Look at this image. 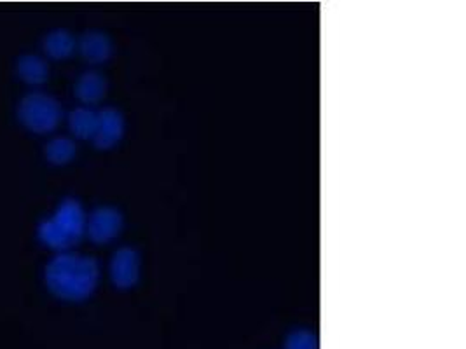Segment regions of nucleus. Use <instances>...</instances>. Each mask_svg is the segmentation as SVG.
<instances>
[{"instance_id":"obj_1","label":"nucleus","mask_w":466,"mask_h":349,"mask_svg":"<svg viewBox=\"0 0 466 349\" xmlns=\"http://www.w3.org/2000/svg\"><path fill=\"white\" fill-rule=\"evenodd\" d=\"M100 282V264L89 255L72 252L56 254L46 264L44 284L65 303H83L89 299Z\"/></svg>"},{"instance_id":"obj_2","label":"nucleus","mask_w":466,"mask_h":349,"mask_svg":"<svg viewBox=\"0 0 466 349\" xmlns=\"http://www.w3.org/2000/svg\"><path fill=\"white\" fill-rule=\"evenodd\" d=\"M16 115L26 130L35 135H49L60 126L64 119V109L53 95L32 91L20 100Z\"/></svg>"},{"instance_id":"obj_3","label":"nucleus","mask_w":466,"mask_h":349,"mask_svg":"<svg viewBox=\"0 0 466 349\" xmlns=\"http://www.w3.org/2000/svg\"><path fill=\"white\" fill-rule=\"evenodd\" d=\"M123 231V215L114 206H98L86 220V236L95 244H106Z\"/></svg>"},{"instance_id":"obj_4","label":"nucleus","mask_w":466,"mask_h":349,"mask_svg":"<svg viewBox=\"0 0 466 349\" xmlns=\"http://www.w3.org/2000/svg\"><path fill=\"white\" fill-rule=\"evenodd\" d=\"M140 269H142L140 254L131 246H123L116 250L110 259V265H108L110 282L119 290H131L140 280Z\"/></svg>"},{"instance_id":"obj_5","label":"nucleus","mask_w":466,"mask_h":349,"mask_svg":"<svg viewBox=\"0 0 466 349\" xmlns=\"http://www.w3.org/2000/svg\"><path fill=\"white\" fill-rule=\"evenodd\" d=\"M51 218L64 231L65 236L72 241V244H77L85 238L87 215L85 206L77 199L65 197Z\"/></svg>"},{"instance_id":"obj_6","label":"nucleus","mask_w":466,"mask_h":349,"mask_svg":"<svg viewBox=\"0 0 466 349\" xmlns=\"http://www.w3.org/2000/svg\"><path fill=\"white\" fill-rule=\"evenodd\" d=\"M125 117L114 107H104L98 110V125L93 136V145L98 151L114 149L125 136Z\"/></svg>"},{"instance_id":"obj_7","label":"nucleus","mask_w":466,"mask_h":349,"mask_svg":"<svg viewBox=\"0 0 466 349\" xmlns=\"http://www.w3.org/2000/svg\"><path fill=\"white\" fill-rule=\"evenodd\" d=\"M77 51L81 53V56L85 58L87 64L102 65L112 58L114 44L104 32L89 30V32L83 34L81 39L77 41Z\"/></svg>"},{"instance_id":"obj_8","label":"nucleus","mask_w":466,"mask_h":349,"mask_svg":"<svg viewBox=\"0 0 466 349\" xmlns=\"http://www.w3.org/2000/svg\"><path fill=\"white\" fill-rule=\"evenodd\" d=\"M76 98L85 104V107L100 104L106 95V79L96 70H87L81 74L74 87Z\"/></svg>"},{"instance_id":"obj_9","label":"nucleus","mask_w":466,"mask_h":349,"mask_svg":"<svg viewBox=\"0 0 466 349\" xmlns=\"http://www.w3.org/2000/svg\"><path fill=\"white\" fill-rule=\"evenodd\" d=\"M43 49L51 60H66L77 51V41L68 30L58 28L44 37Z\"/></svg>"},{"instance_id":"obj_10","label":"nucleus","mask_w":466,"mask_h":349,"mask_svg":"<svg viewBox=\"0 0 466 349\" xmlns=\"http://www.w3.org/2000/svg\"><path fill=\"white\" fill-rule=\"evenodd\" d=\"M18 77L28 86H43L49 79V65L39 55H23L16 64Z\"/></svg>"},{"instance_id":"obj_11","label":"nucleus","mask_w":466,"mask_h":349,"mask_svg":"<svg viewBox=\"0 0 466 349\" xmlns=\"http://www.w3.org/2000/svg\"><path fill=\"white\" fill-rule=\"evenodd\" d=\"M98 125V110L76 107L68 114V130L77 140H93Z\"/></svg>"},{"instance_id":"obj_12","label":"nucleus","mask_w":466,"mask_h":349,"mask_svg":"<svg viewBox=\"0 0 466 349\" xmlns=\"http://www.w3.org/2000/svg\"><path fill=\"white\" fill-rule=\"evenodd\" d=\"M46 159L53 166H66L68 163L74 161L77 154V145L72 138L68 136H55L46 144Z\"/></svg>"},{"instance_id":"obj_13","label":"nucleus","mask_w":466,"mask_h":349,"mask_svg":"<svg viewBox=\"0 0 466 349\" xmlns=\"http://www.w3.org/2000/svg\"><path fill=\"white\" fill-rule=\"evenodd\" d=\"M37 238L43 243L44 246L58 252V254H64L68 252L74 244L72 241L68 240L65 236L64 231L53 222V218H44L43 222L39 224L37 227Z\"/></svg>"},{"instance_id":"obj_14","label":"nucleus","mask_w":466,"mask_h":349,"mask_svg":"<svg viewBox=\"0 0 466 349\" xmlns=\"http://www.w3.org/2000/svg\"><path fill=\"white\" fill-rule=\"evenodd\" d=\"M283 349H319V335L308 328H296L287 335Z\"/></svg>"}]
</instances>
